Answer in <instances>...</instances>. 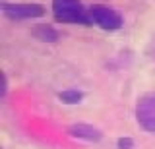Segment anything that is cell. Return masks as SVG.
<instances>
[{
    "instance_id": "cell-4",
    "label": "cell",
    "mask_w": 155,
    "mask_h": 149,
    "mask_svg": "<svg viewBox=\"0 0 155 149\" xmlns=\"http://www.w3.org/2000/svg\"><path fill=\"white\" fill-rule=\"evenodd\" d=\"M136 122L147 134H155V93L142 95L134 109Z\"/></svg>"
},
{
    "instance_id": "cell-9",
    "label": "cell",
    "mask_w": 155,
    "mask_h": 149,
    "mask_svg": "<svg viewBox=\"0 0 155 149\" xmlns=\"http://www.w3.org/2000/svg\"><path fill=\"white\" fill-rule=\"evenodd\" d=\"M6 95H8V76L4 70H0V97L6 99Z\"/></svg>"
},
{
    "instance_id": "cell-3",
    "label": "cell",
    "mask_w": 155,
    "mask_h": 149,
    "mask_svg": "<svg viewBox=\"0 0 155 149\" xmlns=\"http://www.w3.org/2000/svg\"><path fill=\"white\" fill-rule=\"evenodd\" d=\"M89 18L103 31H118L124 27V18L118 10H114L109 4H91L89 6Z\"/></svg>"
},
{
    "instance_id": "cell-8",
    "label": "cell",
    "mask_w": 155,
    "mask_h": 149,
    "mask_svg": "<svg viewBox=\"0 0 155 149\" xmlns=\"http://www.w3.org/2000/svg\"><path fill=\"white\" fill-rule=\"evenodd\" d=\"M134 139L130 136H120L116 139V149H134Z\"/></svg>"
},
{
    "instance_id": "cell-1",
    "label": "cell",
    "mask_w": 155,
    "mask_h": 149,
    "mask_svg": "<svg viewBox=\"0 0 155 149\" xmlns=\"http://www.w3.org/2000/svg\"><path fill=\"white\" fill-rule=\"evenodd\" d=\"M51 12L54 21L66 25H93L89 18V6L81 0H51Z\"/></svg>"
},
{
    "instance_id": "cell-5",
    "label": "cell",
    "mask_w": 155,
    "mask_h": 149,
    "mask_svg": "<svg viewBox=\"0 0 155 149\" xmlns=\"http://www.w3.org/2000/svg\"><path fill=\"white\" fill-rule=\"evenodd\" d=\"M66 134L74 139H81V141H89V143H99L103 139V132L99 128L91 126V124H85V122L70 124L66 128Z\"/></svg>"
},
{
    "instance_id": "cell-6",
    "label": "cell",
    "mask_w": 155,
    "mask_h": 149,
    "mask_svg": "<svg viewBox=\"0 0 155 149\" xmlns=\"http://www.w3.org/2000/svg\"><path fill=\"white\" fill-rule=\"evenodd\" d=\"M33 39L41 41V43H58L60 41V31L51 23H39L31 29Z\"/></svg>"
},
{
    "instance_id": "cell-7",
    "label": "cell",
    "mask_w": 155,
    "mask_h": 149,
    "mask_svg": "<svg viewBox=\"0 0 155 149\" xmlns=\"http://www.w3.org/2000/svg\"><path fill=\"white\" fill-rule=\"evenodd\" d=\"M56 99L62 105H80V103H84L85 93L80 89H62L56 93Z\"/></svg>"
},
{
    "instance_id": "cell-2",
    "label": "cell",
    "mask_w": 155,
    "mask_h": 149,
    "mask_svg": "<svg viewBox=\"0 0 155 149\" xmlns=\"http://www.w3.org/2000/svg\"><path fill=\"white\" fill-rule=\"evenodd\" d=\"M0 12L10 21L41 20V18L47 16V8L41 2H8V0H0Z\"/></svg>"
}]
</instances>
